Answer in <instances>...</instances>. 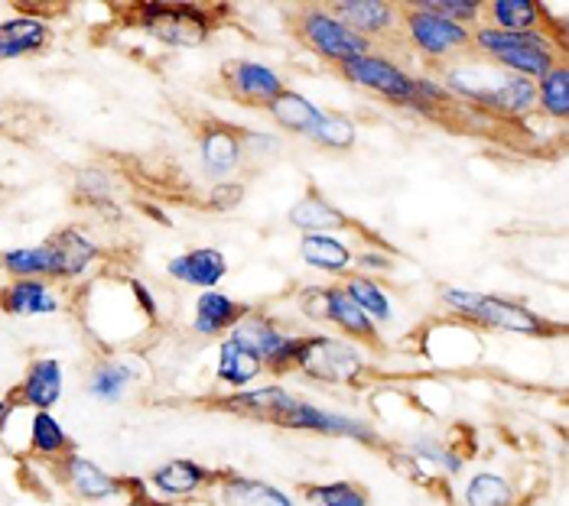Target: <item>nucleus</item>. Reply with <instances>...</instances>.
Instances as JSON below:
<instances>
[{
    "mask_svg": "<svg viewBox=\"0 0 569 506\" xmlns=\"http://www.w3.org/2000/svg\"><path fill=\"white\" fill-rule=\"evenodd\" d=\"M439 84L446 88L449 98L469 101L488 114H505V118H527L537 111V82L501 72L498 65L485 62L479 55H462L449 65H442Z\"/></svg>",
    "mask_w": 569,
    "mask_h": 506,
    "instance_id": "obj_1",
    "label": "nucleus"
},
{
    "mask_svg": "<svg viewBox=\"0 0 569 506\" xmlns=\"http://www.w3.org/2000/svg\"><path fill=\"white\" fill-rule=\"evenodd\" d=\"M472 55L498 65L501 72L521 79H543L553 65L567 62V40L553 37L550 30H527V33H505L479 23L472 30Z\"/></svg>",
    "mask_w": 569,
    "mask_h": 506,
    "instance_id": "obj_2",
    "label": "nucleus"
},
{
    "mask_svg": "<svg viewBox=\"0 0 569 506\" xmlns=\"http://www.w3.org/2000/svg\"><path fill=\"white\" fill-rule=\"evenodd\" d=\"M290 33L300 40V45H307L312 55H319L322 62H329L336 69L361 59V55L378 52L375 42L349 30L326 3H303L300 10H293Z\"/></svg>",
    "mask_w": 569,
    "mask_h": 506,
    "instance_id": "obj_3",
    "label": "nucleus"
},
{
    "mask_svg": "<svg viewBox=\"0 0 569 506\" xmlns=\"http://www.w3.org/2000/svg\"><path fill=\"white\" fill-rule=\"evenodd\" d=\"M400 33L423 62L433 65H449L472 52V30L427 10L420 0L400 3Z\"/></svg>",
    "mask_w": 569,
    "mask_h": 506,
    "instance_id": "obj_4",
    "label": "nucleus"
},
{
    "mask_svg": "<svg viewBox=\"0 0 569 506\" xmlns=\"http://www.w3.org/2000/svg\"><path fill=\"white\" fill-rule=\"evenodd\" d=\"M339 75L346 79L355 88H365L371 94H378L381 101L388 104H397V108H407V111H417L423 118H433L439 108L427 104L420 98V84H417V75L407 72L400 62L381 55V52H371V55H361L355 62H346L339 65Z\"/></svg>",
    "mask_w": 569,
    "mask_h": 506,
    "instance_id": "obj_5",
    "label": "nucleus"
},
{
    "mask_svg": "<svg viewBox=\"0 0 569 506\" xmlns=\"http://www.w3.org/2000/svg\"><path fill=\"white\" fill-rule=\"evenodd\" d=\"M442 305L459 312L462 318H472L485 328L495 332H508V335H527V337H543L550 335V322L540 318L537 312H530L521 302L501 298V295H485L472 293V290H459V286H446L442 293Z\"/></svg>",
    "mask_w": 569,
    "mask_h": 506,
    "instance_id": "obj_6",
    "label": "nucleus"
},
{
    "mask_svg": "<svg viewBox=\"0 0 569 506\" xmlns=\"http://www.w3.org/2000/svg\"><path fill=\"white\" fill-rule=\"evenodd\" d=\"M133 23L170 49H196L212 37V13L196 3H137Z\"/></svg>",
    "mask_w": 569,
    "mask_h": 506,
    "instance_id": "obj_7",
    "label": "nucleus"
},
{
    "mask_svg": "<svg viewBox=\"0 0 569 506\" xmlns=\"http://www.w3.org/2000/svg\"><path fill=\"white\" fill-rule=\"evenodd\" d=\"M228 337L234 344H241L248 354H254L263 364V371H270V374L293 371L300 361V347H303V337L280 332L277 322H270L267 315H258L254 308L228 332Z\"/></svg>",
    "mask_w": 569,
    "mask_h": 506,
    "instance_id": "obj_8",
    "label": "nucleus"
},
{
    "mask_svg": "<svg viewBox=\"0 0 569 506\" xmlns=\"http://www.w3.org/2000/svg\"><path fill=\"white\" fill-rule=\"evenodd\" d=\"M297 367L307 377L322 380V383H351L365 371V354L358 344H351L349 337L312 335L303 337Z\"/></svg>",
    "mask_w": 569,
    "mask_h": 506,
    "instance_id": "obj_9",
    "label": "nucleus"
},
{
    "mask_svg": "<svg viewBox=\"0 0 569 506\" xmlns=\"http://www.w3.org/2000/svg\"><path fill=\"white\" fill-rule=\"evenodd\" d=\"M221 84L228 91V98H234L244 108H263L280 98L287 91V82L280 72H273L270 65L254 62V59H231L221 65Z\"/></svg>",
    "mask_w": 569,
    "mask_h": 506,
    "instance_id": "obj_10",
    "label": "nucleus"
},
{
    "mask_svg": "<svg viewBox=\"0 0 569 506\" xmlns=\"http://www.w3.org/2000/svg\"><path fill=\"white\" fill-rule=\"evenodd\" d=\"M280 428H293V432H312V435H329V438H349V442H361V445H371V448H381V435L361 419H351L342 413H329V409H319L312 403L297 399V406L280 419Z\"/></svg>",
    "mask_w": 569,
    "mask_h": 506,
    "instance_id": "obj_11",
    "label": "nucleus"
},
{
    "mask_svg": "<svg viewBox=\"0 0 569 506\" xmlns=\"http://www.w3.org/2000/svg\"><path fill=\"white\" fill-rule=\"evenodd\" d=\"M199 160L206 175L224 182L234 175V169L244 163V130L241 126L209 121L199 130Z\"/></svg>",
    "mask_w": 569,
    "mask_h": 506,
    "instance_id": "obj_12",
    "label": "nucleus"
},
{
    "mask_svg": "<svg viewBox=\"0 0 569 506\" xmlns=\"http://www.w3.org/2000/svg\"><path fill=\"white\" fill-rule=\"evenodd\" d=\"M349 30H355L365 40L391 37L400 30V3L388 0H332L326 3Z\"/></svg>",
    "mask_w": 569,
    "mask_h": 506,
    "instance_id": "obj_13",
    "label": "nucleus"
},
{
    "mask_svg": "<svg viewBox=\"0 0 569 506\" xmlns=\"http://www.w3.org/2000/svg\"><path fill=\"white\" fill-rule=\"evenodd\" d=\"M66 377H62V364L56 357H33L27 367L23 383L13 389V406H30L37 413H52V406L62 399Z\"/></svg>",
    "mask_w": 569,
    "mask_h": 506,
    "instance_id": "obj_14",
    "label": "nucleus"
},
{
    "mask_svg": "<svg viewBox=\"0 0 569 506\" xmlns=\"http://www.w3.org/2000/svg\"><path fill=\"white\" fill-rule=\"evenodd\" d=\"M59 470H62L66 487H69L79 500H86V504L111 500V497H118V494L124 490V484H121L114 474H108L104 467H98L94 462L82 458L79 452H69V455L59 462Z\"/></svg>",
    "mask_w": 569,
    "mask_h": 506,
    "instance_id": "obj_15",
    "label": "nucleus"
},
{
    "mask_svg": "<svg viewBox=\"0 0 569 506\" xmlns=\"http://www.w3.org/2000/svg\"><path fill=\"white\" fill-rule=\"evenodd\" d=\"M167 273H170V280H176V283L206 293V290H216L221 280L228 276V260L216 247H192V251H182L170 256Z\"/></svg>",
    "mask_w": 569,
    "mask_h": 506,
    "instance_id": "obj_16",
    "label": "nucleus"
},
{
    "mask_svg": "<svg viewBox=\"0 0 569 506\" xmlns=\"http://www.w3.org/2000/svg\"><path fill=\"white\" fill-rule=\"evenodd\" d=\"M52 40H56V33L43 17H33V13L10 17L0 23V62L37 55Z\"/></svg>",
    "mask_w": 569,
    "mask_h": 506,
    "instance_id": "obj_17",
    "label": "nucleus"
},
{
    "mask_svg": "<svg viewBox=\"0 0 569 506\" xmlns=\"http://www.w3.org/2000/svg\"><path fill=\"white\" fill-rule=\"evenodd\" d=\"M297 406V396L283 386H261V389H234L228 399H221V409L248 419H261L280 425V419Z\"/></svg>",
    "mask_w": 569,
    "mask_h": 506,
    "instance_id": "obj_18",
    "label": "nucleus"
},
{
    "mask_svg": "<svg viewBox=\"0 0 569 506\" xmlns=\"http://www.w3.org/2000/svg\"><path fill=\"white\" fill-rule=\"evenodd\" d=\"M46 244L59 256V280H79L101 260V247L82 227H59L46 237Z\"/></svg>",
    "mask_w": 569,
    "mask_h": 506,
    "instance_id": "obj_19",
    "label": "nucleus"
},
{
    "mask_svg": "<svg viewBox=\"0 0 569 506\" xmlns=\"http://www.w3.org/2000/svg\"><path fill=\"white\" fill-rule=\"evenodd\" d=\"M0 308L17 318H33V315H52L62 308L59 293L46 280H10L0 290Z\"/></svg>",
    "mask_w": 569,
    "mask_h": 506,
    "instance_id": "obj_20",
    "label": "nucleus"
},
{
    "mask_svg": "<svg viewBox=\"0 0 569 506\" xmlns=\"http://www.w3.org/2000/svg\"><path fill=\"white\" fill-rule=\"evenodd\" d=\"M251 312V305L219 293V290H206L196 298V318H192V332L202 337H219L231 332L244 315Z\"/></svg>",
    "mask_w": 569,
    "mask_h": 506,
    "instance_id": "obj_21",
    "label": "nucleus"
},
{
    "mask_svg": "<svg viewBox=\"0 0 569 506\" xmlns=\"http://www.w3.org/2000/svg\"><path fill=\"white\" fill-rule=\"evenodd\" d=\"M287 221L300 234H336V231L351 227L349 214L339 205H332L329 199H322L319 192H307L293 209L287 211Z\"/></svg>",
    "mask_w": 569,
    "mask_h": 506,
    "instance_id": "obj_22",
    "label": "nucleus"
},
{
    "mask_svg": "<svg viewBox=\"0 0 569 506\" xmlns=\"http://www.w3.org/2000/svg\"><path fill=\"white\" fill-rule=\"evenodd\" d=\"M482 23L505 33H527L547 30V13L537 0H488L482 3Z\"/></svg>",
    "mask_w": 569,
    "mask_h": 506,
    "instance_id": "obj_23",
    "label": "nucleus"
},
{
    "mask_svg": "<svg viewBox=\"0 0 569 506\" xmlns=\"http://www.w3.org/2000/svg\"><path fill=\"white\" fill-rule=\"evenodd\" d=\"M267 114H270V121L280 130H287L293 136H307V140L312 136V130L319 126V121H322V108L312 104L307 94H300L293 88H287L280 98H273L267 104Z\"/></svg>",
    "mask_w": 569,
    "mask_h": 506,
    "instance_id": "obj_24",
    "label": "nucleus"
},
{
    "mask_svg": "<svg viewBox=\"0 0 569 506\" xmlns=\"http://www.w3.org/2000/svg\"><path fill=\"white\" fill-rule=\"evenodd\" d=\"M326 322L339 325L342 337L361 341V344H378V325L351 302L342 286H326Z\"/></svg>",
    "mask_w": 569,
    "mask_h": 506,
    "instance_id": "obj_25",
    "label": "nucleus"
},
{
    "mask_svg": "<svg viewBox=\"0 0 569 506\" xmlns=\"http://www.w3.org/2000/svg\"><path fill=\"white\" fill-rule=\"evenodd\" d=\"M212 480L209 467H202L192 458H173V462L160 464L153 474H150V487L160 490L163 497H192L199 494L206 484Z\"/></svg>",
    "mask_w": 569,
    "mask_h": 506,
    "instance_id": "obj_26",
    "label": "nucleus"
},
{
    "mask_svg": "<svg viewBox=\"0 0 569 506\" xmlns=\"http://www.w3.org/2000/svg\"><path fill=\"white\" fill-rule=\"evenodd\" d=\"M0 270L10 280H59V256L49 244H33V247H10L0 251Z\"/></svg>",
    "mask_w": 569,
    "mask_h": 506,
    "instance_id": "obj_27",
    "label": "nucleus"
},
{
    "mask_svg": "<svg viewBox=\"0 0 569 506\" xmlns=\"http://www.w3.org/2000/svg\"><path fill=\"white\" fill-rule=\"evenodd\" d=\"M300 256L312 270H322L332 276H346L355 263V251L339 234H303L300 237Z\"/></svg>",
    "mask_w": 569,
    "mask_h": 506,
    "instance_id": "obj_28",
    "label": "nucleus"
},
{
    "mask_svg": "<svg viewBox=\"0 0 569 506\" xmlns=\"http://www.w3.org/2000/svg\"><path fill=\"white\" fill-rule=\"evenodd\" d=\"M221 500L224 506H293V500L273 484L258 480V477H241V474H231L228 480H221Z\"/></svg>",
    "mask_w": 569,
    "mask_h": 506,
    "instance_id": "obj_29",
    "label": "nucleus"
},
{
    "mask_svg": "<svg viewBox=\"0 0 569 506\" xmlns=\"http://www.w3.org/2000/svg\"><path fill=\"white\" fill-rule=\"evenodd\" d=\"M30 452L43 462H62L69 452H76L72 435L66 425L56 419L52 413H33L30 419Z\"/></svg>",
    "mask_w": 569,
    "mask_h": 506,
    "instance_id": "obj_30",
    "label": "nucleus"
},
{
    "mask_svg": "<svg viewBox=\"0 0 569 506\" xmlns=\"http://www.w3.org/2000/svg\"><path fill=\"white\" fill-rule=\"evenodd\" d=\"M263 374V364L254 357V354H248L241 344H234L231 337H224L219 347V367H216V377L224 386H231V389H244V386H251L254 380Z\"/></svg>",
    "mask_w": 569,
    "mask_h": 506,
    "instance_id": "obj_31",
    "label": "nucleus"
},
{
    "mask_svg": "<svg viewBox=\"0 0 569 506\" xmlns=\"http://www.w3.org/2000/svg\"><path fill=\"white\" fill-rule=\"evenodd\" d=\"M342 290H346V295H349L351 302H355V305H358V308H361L375 325H385V322H391V318H395L391 295L378 286V280H375V276L355 273V276H349V280L342 283Z\"/></svg>",
    "mask_w": 569,
    "mask_h": 506,
    "instance_id": "obj_32",
    "label": "nucleus"
},
{
    "mask_svg": "<svg viewBox=\"0 0 569 506\" xmlns=\"http://www.w3.org/2000/svg\"><path fill=\"white\" fill-rule=\"evenodd\" d=\"M537 111H543L553 121L569 118V65H553L543 79H537Z\"/></svg>",
    "mask_w": 569,
    "mask_h": 506,
    "instance_id": "obj_33",
    "label": "nucleus"
},
{
    "mask_svg": "<svg viewBox=\"0 0 569 506\" xmlns=\"http://www.w3.org/2000/svg\"><path fill=\"white\" fill-rule=\"evenodd\" d=\"M133 371L128 364H121V361H104V364H98L94 371H91V377H88V396H94V399H101V403H121L124 399V393H128V386H131Z\"/></svg>",
    "mask_w": 569,
    "mask_h": 506,
    "instance_id": "obj_34",
    "label": "nucleus"
},
{
    "mask_svg": "<svg viewBox=\"0 0 569 506\" xmlns=\"http://www.w3.org/2000/svg\"><path fill=\"white\" fill-rule=\"evenodd\" d=\"M462 500L466 506H515V487L495 470H479L476 477H469Z\"/></svg>",
    "mask_w": 569,
    "mask_h": 506,
    "instance_id": "obj_35",
    "label": "nucleus"
},
{
    "mask_svg": "<svg viewBox=\"0 0 569 506\" xmlns=\"http://www.w3.org/2000/svg\"><path fill=\"white\" fill-rule=\"evenodd\" d=\"M312 143L326 146V150H339L349 153L351 146L358 143V124L351 121L349 114H336V111H322V121L312 130L309 136Z\"/></svg>",
    "mask_w": 569,
    "mask_h": 506,
    "instance_id": "obj_36",
    "label": "nucleus"
},
{
    "mask_svg": "<svg viewBox=\"0 0 569 506\" xmlns=\"http://www.w3.org/2000/svg\"><path fill=\"white\" fill-rule=\"evenodd\" d=\"M303 497L316 506H368V490L355 480H332V484H303Z\"/></svg>",
    "mask_w": 569,
    "mask_h": 506,
    "instance_id": "obj_37",
    "label": "nucleus"
},
{
    "mask_svg": "<svg viewBox=\"0 0 569 506\" xmlns=\"http://www.w3.org/2000/svg\"><path fill=\"white\" fill-rule=\"evenodd\" d=\"M420 3L439 17L459 23V27H469V30H476L482 23V3L479 0H420Z\"/></svg>",
    "mask_w": 569,
    "mask_h": 506,
    "instance_id": "obj_38",
    "label": "nucleus"
},
{
    "mask_svg": "<svg viewBox=\"0 0 569 506\" xmlns=\"http://www.w3.org/2000/svg\"><path fill=\"white\" fill-rule=\"evenodd\" d=\"M410 458L413 462H430L437 464L442 474H459L462 470V458L449 448H442L437 438H417L413 448H410Z\"/></svg>",
    "mask_w": 569,
    "mask_h": 506,
    "instance_id": "obj_39",
    "label": "nucleus"
},
{
    "mask_svg": "<svg viewBox=\"0 0 569 506\" xmlns=\"http://www.w3.org/2000/svg\"><path fill=\"white\" fill-rule=\"evenodd\" d=\"M244 195H248V185H244V182L224 179V182H216V185H212V192H209V199H206V209L228 214V211H234L244 202Z\"/></svg>",
    "mask_w": 569,
    "mask_h": 506,
    "instance_id": "obj_40",
    "label": "nucleus"
},
{
    "mask_svg": "<svg viewBox=\"0 0 569 506\" xmlns=\"http://www.w3.org/2000/svg\"><path fill=\"white\" fill-rule=\"evenodd\" d=\"M297 302H300V308H303L307 318H312V322H326V286H307Z\"/></svg>",
    "mask_w": 569,
    "mask_h": 506,
    "instance_id": "obj_41",
    "label": "nucleus"
},
{
    "mask_svg": "<svg viewBox=\"0 0 569 506\" xmlns=\"http://www.w3.org/2000/svg\"><path fill=\"white\" fill-rule=\"evenodd\" d=\"M355 263L361 266V273H365V276H371V273H388V270H391V256L378 251L355 253Z\"/></svg>",
    "mask_w": 569,
    "mask_h": 506,
    "instance_id": "obj_42",
    "label": "nucleus"
},
{
    "mask_svg": "<svg viewBox=\"0 0 569 506\" xmlns=\"http://www.w3.org/2000/svg\"><path fill=\"white\" fill-rule=\"evenodd\" d=\"M131 293L137 295V305L147 312V318H157V302H153V295H150V290L140 280H131Z\"/></svg>",
    "mask_w": 569,
    "mask_h": 506,
    "instance_id": "obj_43",
    "label": "nucleus"
},
{
    "mask_svg": "<svg viewBox=\"0 0 569 506\" xmlns=\"http://www.w3.org/2000/svg\"><path fill=\"white\" fill-rule=\"evenodd\" d=\"M17 406H13V399L7 396V399H0V432H3V425H7V419H10V413H13Z\"/></svg>",
    "mask_w": 569,
    "mask_h": 506,
    "instance_id": "obj_44",
    "label": "nucleus"
}]
</instances>
